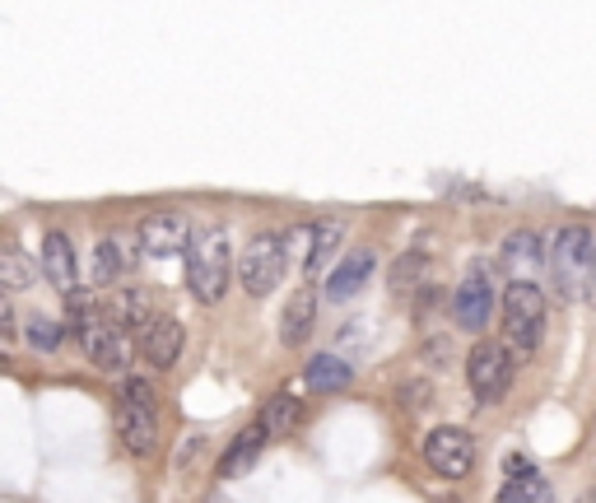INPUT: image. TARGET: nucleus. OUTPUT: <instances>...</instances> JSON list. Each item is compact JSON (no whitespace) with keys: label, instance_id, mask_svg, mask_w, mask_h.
I'll return each instance as SVG.
<instances>
[{"label":"nucleus","instance_id":"obj_30","mask_svg":"<svg viewBox=\"0 0 596 503\" xmlns=\"http://www.w3.org/2000/svg\"><path fill=\"white\" fill-rule=\"evenodd\" d=\"M503 471H508V480H517V476H536V466L522 457V452H513L508 462H503Z\"/></svg>","mask_w":596,"mask_h":503},{"label":"nucleus","instance_id":"obj_3","mask_svg":"<svg viewBox=\"0 0 596 503\" xmlns=\"http://www.w3.org/2000/svg\"><path fill=\"white\" fill-rule=\"evenodd\" d=\"M545 331V294L531 280H513L503 289V345L513 354H531Z\"/></svg>","mask_w":596,"mask_h":503},{"label":"nucleus","instance_id":"obj_25","mask_svg":"<svg viewBox=\"0 0 596 503\" xmlns=\"http://www.w3.org/2000/svg\"><path fill=\"white\" fill-rule=\"evenodd\" d=\"M424 271H429V257H424V252H406V257L392 266V289L396 294H406V285L415 289L424 280Z\"/></svg>","mask_w":596,"mask_h":503},{"label":"nucleus","instance_id":"obj_17","mask_svg":"<svg viewBox=\"0 0 596 503\" xmlns=\"http://www.w3.org/2000/svg\"><path fill=\"white\" fill-rule=\"evenodd\" d=\"M345 243V224L340 219H317L312 224V257H308V275L326 271V261L336 257V247Z\"/></svg>","mask_w":596,"mask_h":503},{"label":"nucleus","instance_id":"obj_6","mask_svg":"<svg viewBox=\"0 0 596 503\" xmlns=\"http://www.w3.org/2000/svg\"><path fill=\"white\" fill-rule=\"evenodd\" d=\"M285 266H289L285 238H280V233H257V238L243 247V257H238V280H243L247 294L266 299V294L285 280Z\"/></svg>","mask_w":596,"mask_h":503},{"label":"nucleus","instance_id":"obj_27","mask_svg":"<svg viewBox=\"0 0 596 503\" xmlns=\"http://www.w3.org/2000/svg\"><path fill=\"white\" fill-rule=\"evenodd\" d=\"M401 401H406V410H415V415H420V410L434 406V387H429L424 378H415V382H406V387H401Z\"/></svg>","mask_w":596,"mask_h":503},{"label":"nucleus","instance_id":"obj_16","mask_svg":"<svg viewBox=\"0 0 596 503\" xmlns=\"http://www.w3.org/2000/svg\"><path fill=\"white\" fill-rule=\"evenodd\" d=\"M303 382H308V392H345L354 382V368L340 354H312L303 368Z\"/></svg>","mask_w":596,"mask_h":503},{"label":"nucleus","instance_id":"obj_28","mask_svg":"<svg viewBox=\"0 0 596 503\" xmlns=\"http://www.w3.org/2000/svg\"><path fill=\"white\" fill-rule=\"evenodd\" d=\"M285 252L289 257H303V271H308V257H312V224H303V229H289L285 233Z\"/></svg>","mask_w":596,"mask_h":503},{"label":"nucleus","instance_id":"obj_15","mask_svg":"<svg viewBox=\"0 0 596 503\" xmlns=\"http://www.w3.org/2000/svg\"><path fill=\"white\" fill-rule=\"evenodd\" d=\"M312 327H317V294H312V289H298L294 299L285 303V317H280V340H285L289 350H298V345L312 336Z\"/></svg>","mask_w":596,"mask_h":503},{"label":"nucleus","instance_id":"obj_11","mask_svg":"<svg viewBox=\"0 0 596 503\" xmlns=\"http://www.w3.org/2000/svg\"><path fill=\"white\" fill-rule=\"evenodd\" d=\"M266 443H271V434L261 429V420H257V424H247L243 434H238V438L229 443V448H224V457H219V480H238V476H247V471H252V466L261 462Z\"/></svg>","mask_w":596,"mask_h":503},{"label":"nucleus","instance_id":"obj_5","mask_svg":"<svg viewBox=\"0 0 596 503\" xmlns=\"http://www.w3.org/2000/svg\"><path fill=\"white\" fill-rule=\"evenodd\" d=\"M80 345L84 354H89V364L103 368V373H122L126 359H131V340H126V327H122V317L108 313V308H89V317L80 322Z\"/></svg>","mask_w":596,"mask_h":503},{"label":"nucleus","instance_id":"obj_2","mask_svg":"<svg viewBox=\"0 0 596 503\" xmlns=\"http://www.w3.org/2000/svg\"><path fill=\"white\" fill-rule=\"evenodd\" d=\"M550 280L559 299H578L596 280V243L587 229H559L550 247Z\"/></svg>","mask_w":596,"mask_h":503},{"label":"nucleus","instance_id":"obj_23","mask_svg":"<svg viewBox=\"0 0 596 503\" xmlns=\"http://www.w3.org/2000/svg\"><path fill=\"white\" fill-rule=\"evenodd\" d=\"M24 340L38 354H52V350H61V340H66V336H61V322H52V317L38 313V317H28V322H24Z\"/></svg>","mask_w":596,"mask_h":503},{"label":"nucleus","instance_id":"obj_26","mask_svg":"<svg viewBox=\"0 0 596 503\" xmlns=\"http://www.w3.org/2000/svg\"><path fill=\"white\" fill-rule=\"evenodd\" d=\"M122 401H126V406H140V410H154V406H159V396H154L149 378H126V382H122Z\"/></svg>","mask_w":596,"mask_h":503},{"label":"nucleus","instance_id":"obj_10","mask_svg":"<svg viewBox=\"0 0 596 503\" xmlns=\"http://www.w3.org/2000/svg\"><path fill=\"white\" fill-rule=\"evenodd\" d=\"M373 271H378V252H373V247H354V252H345V257L331 266V275H326V299L350 303L354 294L373 280Z\"/></svg>","mask_w":596,"mask_h":503},{"label":"nucleus","instance_id":"obj_4","mask_svg":"<svg viewBox=\"0 0 596 503\" xmlns=\"http://www.w3.org/2000/svg\"><path fill=\"white\" fill-rule=\"evenodd\" d=\"M517 359L503 340H475L471 354H466V382H471V396L480 406H499L503 392L513 387Z\"/></svg>","mask_w":596,"mask_h":503},{"label":"nucleus","instance_id":"obj_1","mask_svg":"<svg viewBox=\"0 0 596 503\" xmlns=\"http://www.w3.org/2000/svg\"><path fill=\"white\" fill-rule=\"evenodd\" d=\"M233 271V252H229V233L224 229H196V243L187 247V289L201 303H219L229 289Z\"/></svg>","mask_w":596,"mask_h":503},{"label":"nucleus","instance_id":"obj_13","mask_svg":"<svg viewBox=\"0 0 596 503\" xmlns=\"http://www.w3.org/2000/svg\"><path fill=\"white\" fill-rule=\"evenodd\" d=\"M42 275H47V280H52L56 289H80L75 285V243H70L66 233L61 229H52L47 233V238H42Z\"/></svg>","mask_w":596,"mask_h":503},{"label":"nucleus","instance_id":"obj_24","mask_svg":"<svg viewBox=\"0 0 596 503\" xmlns=\"http://www.w3.org/2000/svg\"><path fill=\"white\" fill-rule=\"evenodd\" d=\"M0 280H5V289H28L33 285V266H28V257L19 252V247H5V257H0Z\"/></svg>","mask_w":596,"mask_h":503},{"label":"nucleus","instance_id":"obj_21","mask_svg":"<svg viewBox=\"0 0 596 503\" xmlns=\"http://www.w3.org/2000/svg\"><path fill=\"white\" fill-rule=\"evenodd\" d=\"M494 503H550V485H545V476L536 471V476H517V480H503V490Z\"/></svg>","mask_w":596,"mask_h":503},{"label":"nucleus","instance_id":"obj_29","mask_svg":"<svg viewBox=\"0 0 596 503\" xmlns=\"http://www.w3.org/2000/svg\"><path fill=\"white\" fill-rule=\"evenodd\" d=\"M14 327H19V317H14V303H10V299H0V336L14 340V336H19Z\"/></svg>","mask_w":596,"mask_h":503},{"label":"nucleus","instance_id":"obj_32","mask_svg":"<svg viewBox=\"0 0 596 503\" xmlns=\"http://www.w3.org/2000/svg\"><path fill=\"white\" fill-rule=\"evenodd\" d=\"M452 503H457V499H452Z\"/></svg>","mask_w":596,"mask_h":503},{"label":"nucleus","instance_id":"obj_9","mask_svg":"<svg viewBox=\"0 0 596 503\" xmlns=\"http://www.w3.org/2000/svg\"><path fill=\"white\" fill-rule=\"evenodd\" d=\"M489 317H494V285H489L485 266H471L466 280L457 285V294H452V322H457L461 331L480 336V331L489 327Z\"/></svg>","mask_w":596,"mask_h":503},{"label":"nucleus","instance_id":"obj_19","mask_svg":"<svg viewBox=\"0 0 596 503\" xmlns=\"http://www.w3.org/2000/svg\"><path fill=\"white\" fill-rule=\"evenodd\" d=\"M117 317H122V327H131V331H140V336H145V331L159 322L149 289H126L122 299H117Z\"/></svg>","mask_w":596,"mask_h":503},{"label":"nucleus","instance_id":"obj_31","mask_svg":"<svg viewBox=\"0 0 596 503\" xmlns=\"http://www.w3.org/2000/svg\"><path fill=\"white\" fill-rule=\"evenodd\" d=\"M587 503H592V499H587Z\"/></svg>","mask_w":596,"mask_h":503},{"label":"nucleus","instance_id":"obj_7","mask_svg":"<svg viewBox=\"0 0 596 503\" xmlns=\"http://www.w3.org/2000/svg\"><path fill=\"white\" fill-rule=\"evenodd\" d=\"M424 462H429V471L443 480H461L471 476L475 466V443L466 429H457V424H438L434 434L424 438Z\"/></svg>","mask_w":596,"mask_h":503},{"label":"nucleus","instance_id":"obj_8","mask_svg":"<svg viewBox=\"0 0 596 503\" xmlns=\"http://www.w3.org/2000/svg\"><path fill=\"white\" fill-rule=\"evenodd\" d=\"M136 243L145 257H177V252H187L196 243V229L177 210H154V215H145L136 224Z\"/></svg>","mask_w":596,"mask_h":503},{"label":"nucleus","instance_id":"obj_18","mask_svg":"<svg viewBox=\"0 0 596 503\" xmlns=\"http://www.w3.org/2000/svg\"><path fill=\"white\" fill-rule=\"evenodd\" d=\"M126 266H131V257H126L122 238H98V247H94V280H98V285L122 280Z\"/></svg>","mask_w":596,"mask_h":503},{"label":"nucleus","instance_id":"obj_12","mask_svg":"<svg viewBox=\"0 0 596 503\" xmlns=\"http://www.w3.org/2000/svg\"><path fill=\"white\" fill-rule=\"evenodd\" d=\"M117 438L126 443L131 457H149L159 448V424H154V410H140V406H117Z\"/></svg>","mask_w":596,"mask_h":503},{"label":"nucleus","instance_id":"obj_14","mask_svg":"<svg viewBox=\"0 0 596 503\" xmlns=\"http://www.w3.org/2000/svg\"><path fill=\"white\" fill-rule=\"evenodd\" d=\"M182 350V327H177V317H159L154 327L140 336V359L149 368H168Z\"/></svg>","mask_w":596,"mask_h":503},{"label":"nucleus","instance_id":"obj_22","mask_svg":"<svg viewBox=\"0 0 596 503\" xmlns=\"http://www.w3.org/2000/svg\"><path fill=\"white\" fill-rule=\"evenodd\" d=\"M503 261H508V266H536V261H545L541 257V238H536V233L531 229H517V233H508V243H503Z\"/></svg>","mask_w":596,"mask_h":503},{"label":"nucleus","instance_id":"obj_20","mask_svg":"<svg viewBox=\"0 0 596 503\" xmlns=\"http://www.w3.org/2000/svg\"><path fill=\"white\" fill-rule=\"evenodd\" d=\"M294 424H298V401L294 396H271L266 406H261V429L271 438H285V434H294Z\"/></svg>","mask_w":596,"mask_h":503}]
</instances>
